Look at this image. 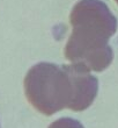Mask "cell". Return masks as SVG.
Masks as SVG:
<instances>
[{
    "label": "cell",
    "mask_w": 118,
    "mask_h": 128,
    "mask_svg": "<svg viewBox=\"0 0 118 128\" xmlns=\"http://www.w3.org/2000/svg\"><path fill=\"white\" fill-rule=\"evenodd\" d=\"M24 92L34 108L44 115H52L64 108L81 112L95 100L98 80L81 64L60 66L40 62L27 72Z\"/></svg>",
    "instance_id": "6da1fadb"
},
{
    "label": "cell",
    "mask_w": 118,
    "mask_h": 128,
    "mask_svg": "<svg viewBox=\"0 0 118 128\" xmlns=\"http://www.w3.org/2000/svg\"><path fill=\"white\" fill-rule=\"evenodd\" d=\"M73 30L65 47L68 61L89 71L101 72L111 64L114 51L109 44L117 30V19L101 0H80L70 15Z\"/></svg>",
    "instance_id": "7a4b0ae2"
},
{
    "label": "cell",
    "mask_w": 118,
    "mask_h": 128,
    "mask_svg": "<svg viewBox=\"0 0 118 128\" xmlns=\"http://www.w3.org/2000/svg\"><path fill=\"white\" fill-rule=\"evenodd\" d=\"M49 128H84L80 121L72 118H60L53 121Z\"/></svg>",
    "instance_id": "3957f363"
},
{
    "label": "cell",
    "mask_w": 118,
    "mask_h": 128,
    "mask_svg": "<svg viewBox=\"0 0 118 128\" xmlns=\"http://www.w3.org/2000/svg\"><path fill=\"white\" fill-rule=\"evenodd\" d=\"M116 2H117V4H118V0H116Z\"/></svg>",
    "instance_id": "277c9868"
}]
</instances>
